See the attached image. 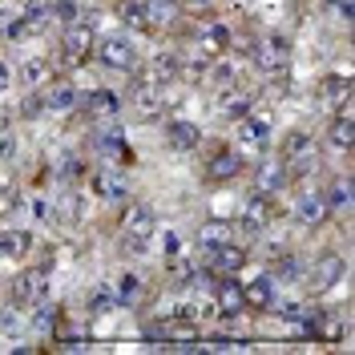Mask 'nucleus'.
Here are the masks:
<instances>
[{
  "mask_svg": "<svg viewBox=\"0 0 355 355\" xmlns=\"http://www.w3.org/2000/svg\"><path fill=\"white\" fill-rule=\"evenodd\" d=\"M117 4H125V0H117Z\"/></svg>",
  "mask_w": 355,
  "mask_h": 355,
  "instance_id": "nucleus-41",
  "label": "nucleus"
},
{
  "mask_svg": "<svg viewBox=\"0 0 355 355\" xmlns=\"http://www.w3.org/2000/svg\"><path fill=\"white\" fill-rule=\"evenodd\" d=\"M166 141H170L174 150H198L202 146V130L194 125V121H182V117H178V121L166 125Z\"/></svg>",
  "mask_w": 355,
  "mask_h": 355,
  "instance_id": "nucleus-17",
  "label": "nucleus"
},
{
  "mask_svg": "<svg viewBox=\"0 0 355 355\" xmlns=\"http://www.w3.org/2000/svg\"><path fill=\"white\" fill-rule=\"evenodd\" d=\"M295 218L303 222L307 230H315V226H323V222L331 218V206H327V194H323V190H303V194L295 198Z\"/></svg>",
  "mask_w": 355,
  "mask_h": 355,
  "instance_id": "nucleus-6",
  "label": "nucleus"
},
{
  "mask_svg": "<svg viewBox=\"0 0 355 355\" xmlns=\"http://www.w3.org/2000/svg\"><path fill=\"white\" fill-rule=\"evenodd\" d=\"M21 331H24V311L8 303V307L0 311V335H4V339H12V335H21Z\"/></svg>",
  "mask_w": 355,
  "mask_h": 355,
  "instance_id": "nucleus-31",
  "label": "nucleus"
},
{
  "mask_svg": "<svg viewBox=\"0 0 355 355\" xmlns=\"http://www.w3.org/2000/svg\"><path fill=\"white\" fill-rule=\"evenodd\" d=\"M206 174L214 178V182H226V178H239L243 174V157L230 154V150H222V154H214V162H210V170Z\"/></svg>",
  "mask_w": 355,
  "mask_h": 355,
  "instance_id": "nucleus-20",
  "label": "nucleus"
},
{
  "mask_svg": "<svg viewBox=\"0 0 355 355\" xmlns=\"http://www.w3.org/2000/svg\"><path fill=\"white\" fill-rule=\"evenodd\" d=\"M8 81H12V77H8V65L0 61V97H4V89H8Z\"/></svg>",
  "mask_w": 355,
  "mask_h": 355,
  "instance_id": "nucleus-39",
  "label": "nucleus"
},
{
  "mask_svg": "<svg viewBox=\"0 0 355 355\" xmlns=\"http://www.w3.org/2000/svg\"><path fill=\"white\" fill-rule=\"evenodd\" d=\"M81 110V89L61 81V85L49 89V97H44V113H53V117H65V113Z\"/></svg>",
  "mask_w": 355,
  "mask_h": 355,
  "instance_id": "nucleus-12",
  "label": "nucleus"
},
{
  "mask_svg": "<svg viewBox=\"0 0 355 355\" xmlns=\"http://www.w3.org/2000/svg\"><path fill=\"white\" fill-rule=\"evenodd\" d=\"M117 307H130V303H137L141 299V291H146V283L137 279V275H121V283H117Z\"/></svg>",
  "mask_w": 355,
  "mask_h": 355,
  "instance_id": "nucleus-28",
  "label": "nucleus"
},
{
  "mask_svg": "<svg viewBox=\"0 0 355 355\" xmlns=\"http://www.w3.org/2000/svg\"><path fill=\"white\" fill-rule=\"evenodd\" d=\"M311 133L307 130H291L287 137H283V162H295L299 154H311Z\"/></svg>",
  "mask_w": 355,
  "mask_h": 355,
  "instance_id": "nucleus-26",
  "label": "nucleus"
},
{
  "mask_svg": "<svg viewBox=\"0 0 355 355\" xmlns=\"http://www.w3.org/2000/svg\"><path fill=\"white\" fill-rule=\"evenodd\" d=\"M287 174H291L287 162H263L254 178H259V190H263V194H275V190H283V186H287Z\"/></svg>",
  "mask_w": 355,
  "mask_h": 355,
  "instance_id": "nucleus-19",
  "label": "nucleus"
},
{
  "mask_svg": "<svg viewBox=\"0 0 355 355\" xmlns=\"http://www.w3.org/2000/svg\"><path fill=\"white\" fill-rule=\"evenodd\" d=\"M28 250H33V230H24V226L21 230H4V239H0V270L28 259Z\"/></svg>",
  "mask_w": 355,
  "mask_h": 355,
  "instance_id": "nucleus-10",
  "label": "nucleus"
},
{
  "mask_svg": "<svg viewBox=\"0 0 355 355\" xmlns=\"http://www.w3.org/2000/svg\"><path fill=\"white\" fill-rule=\"evenodd\" d=\"M352 141H355L352 113H339V121H335L331 130H327V146H335V150H352Z\"/></svg>",
  "mask_w": 355,
  "mask_h": 355,
  "instance_id": "nucleus-25",
  "label": "nucleus"
},
{
  "mask_svg": "<svg viewBox=\"0 0 355 355\" xmlns=\"http://www.w3.org/2000/svg\"><path fill=\"white\" fill-rule=\"evenodd\" d=\"M117 307V291L113 287H93L89 291V315H105Z\"/></svg>",
  "mask_w": 355,
  "mask_h": 355,
  "instance_id": "nucleus-29",
  "label": "nucleus"
},
{
  "mask_svg": "<svg viewBox=\"0 0 355 355\" xmlns=\"http://www.w3.org/2000/svg\"><path fill=\"white\" fill-rule=\"evenodd\" d=\"M53 4H57V0H24V21L28 24H44L49 21V12H53Z\"/></svg>",
  "mask_w": 355,
  "mask_h": 355,
  "instance_id": "nucleus-32",
  "label": "nucleus"
},
{
  "mask_svg": "<svg viewBox=\"0 0 355 355\" xmlns=\"http://www.w3.org/2000/svg\"><path fill=\"white\" fill-rule=\"evenodd\" d=\"M12 307L21 311H33L37 303H44L49 299V275L44 270H21L17 279H12Z\"/></svg>",
  "mask_w": 355,
  "mask_h": 355,
  "instance_id": "nucleus-3",
  "label": "nucleus"
},
{
  "mask_svg": "<svg viewBox=\"0 0 355 355\" xmlns=\"http://www.w3.org/2000/svg\"><path fill=\"white\" fill-rule=\"evenodd\" d=\"M275 299H279V283H275V279H254L250 287H243V307L270 311L275 307Z\"/></svg>",
  "mask_w": 355,
  "mask_h": 355,
  "instance_id": "nucleus-16",
  "label": "nucleus"
},
{
  "mask_svg": "<svg viewBox=\"0 0 355 355\" xmlns=\"http://www.w3.org/2000/svg\"><path fill=\"white\" fill-rule=\"evenodd\" d=\"M81 105H85L93 117H101V121H110L121 113V101H117V93L113 89H89L85 97H81Z\"/></svg>",
  "mask_w": 355,
  "mask_h": 355,
  "instance_id": "nucleus-15",
  "label": "nucleus"
},
{
  "mask_svg": "<svg viewBox=\"0 0 355 355\" xmlns=\"http://www.w3.org/2000/svg\"><path fill=\"white\" fill-rule=\"evenodd\" d=\"M266 141H270V117L266 113H246L239 117V146L243 150H266Z\"/></svg>",
  "mask_w": 355,
  "mask_h": 355,
  "instance_id": "nucleus-8",
  "label": "nucleus"
},
{
  "mask_svg": "<svg viewBox=\"0 0 355 355\" xmlns=\"http://www.w3.org/2000/svg\"><path fill=\"white\" fill-rule=\"evenodd\" d=\"M41 113H44V97H33V93H28L24 105H21V117H41Z\"/></svg>",
  "mask_w": 355,
  "mask_h": 355,
  "instance_id": "nucleus-36",
  "label": "nucleus"
},
{
  "mask_svg": "<svg viewBox=\"0 0 355 355\" xmlns=\"http://www.w3.org/2000/svg\"><path fill=\"white\" fill-rule=\"evenodd\" d=\"M194 8H214V0H190Z\"/></svg>",
  "mask_w": 355,
  "mask_h": 355,
  "instance_id": "nucleus-40",
  "label": "nucleus"
},
{
  "mask_svg": "<svg viewBox=\"0 0 355 355\" xmlns=\"http://www.w3.org/2000/svg\"><path fill=\"white\" fill-rule=\"evenodd\" d=\"M250 110H254V97H250V93H239V89H222L218 105H214V113H218L222 121H239V117H246Z\"/></svg>",
  "mask_w": 355,
  "mask_h": 355,
  "instance_id": "nucleus-14",
  "label": "nucleus"
},
{
  "mask_svg": "<svg viewBox=\"0 0 355 355\" xmlns=\"http://www.w3.org/2000/svg\"><path fill=\"white\" fill-rule=\"evenodd\" d=\"M162 250H166L170 259H174L178 250H182V243H178V234H174V230H162Z\"/></svg>",
  "mask_w": 355,
  "mask_h": 355,
  "instance_id": "nucleus-37",
  "label": "nucleus"
},
{
  "mask_svg": "<svg viewBox=\"0 0 355 355\" xmlns=\"http://www.w3.org/2000/svg\"><path fill=\"white\" fill-rule=\"evenodd\" d=\"M315 287H335L339 279H343V259H335V254H327V259H319L315 263Z\"/></svg>",
  "mask_w": 355,
  "mask_h": 355,
  "instance_id": "nucleus-23",
  "label": "nucleus"
},
{
  "mask_svg": "<svg viewBox=\"0 0 355 355\" xmlns=\"http://www.w3.org/2000/svg\"><path fill=\"white\" fill-rule=\"evenodd\" d=\"M61 53H65L69 65H81L89 53H93V33H89L85 24H69L65 41H61Z\"/></svg>",
  "mask_w": 355,
  "mask_h": 355,
  "instance_id": "nucleus-11",
  "label": "nucleus"
},
{
  "mask_svg": "<svg viewBox=\"0 0 355 355\" xmlns=\"http://www.w3.org/2000/svg\"><path fill=\"white\" fill-rule=\"evenodd\" d=\"M157 234V218L150 206H133L130 214H125V226H121V246L133 250V254H146L150 243H154Z\"/></svg>",
  "mask_w": 355,
  "mask_h": 355,
  "instance_id": "nucleus-2",
  "label": "nucleus"
},
{
  "mask_svg": "<svg viewBox=\"0 0 355 355\" xmlns=\"http://www.w3.org/2000/svg\"><path fill=\"white\" fill-rule=\"evenodd\" d=\"M327 206H339V210H347V206H352V182H347V178H339V182H335L331 190H327Z\"/></svg>",
  "mask_w": 355,
  "mask_h": 355,
  "instance_id": "nucleus-33",
  "label": "nucleus"
},
{
  "mask_svg": "<svg viewBox=\"0 0 355 355\" xmlns=\"http://www.w3.org/2000/svg\"><path fill=\"white\" fill-rule=\"evenodd\" d=\"M214 85H222V89L234 85V69H230V65H218V73H214Z\"/></svg>",
  "mask_w": 355,
  "mask_h": 355,
  "instance_id": "nucleus-38",
  "label": "nucleus"
},
{
  "mask_svg": "<svg viewBox=\"0 0 355 355\" xmlns=\"http://www.w3.org/2000/svg\"><path fill=\"white\" fill-rule=\"evenodd\" d=\"M279 263H283V266L270 275L275 283H295V279H303V275H307V259H299V254H287V259H279Z\"/></svg>",
  "mask_w": 355,
  "mask_h": 355,
  "instance_id": "nucleus-27",
  "label": "nucleus"
},
{
  "mask_svg": "<svg viewBox=\"0 0 355 355\" xmlns=\"http://www.w3.org/2000/svg\"><path fill=\"white\" fill-rule=\"evenodd\" d=\"M28 214H33L37 222H53L57 218V214H53V202L44 198V194H33V198H28Z\"/></svg>",
  "mask_w": 355,
  "mask_h": 355,
  "instance_id": "nucleus-34",
  "label": "nucleus"
},
{
  "mask_svg": "<svg viewBox=\"0 0 355 355\" xmlns=\"http://www.w3.org/2000/svg\"><path fill=\"white\" fill-rule=\"evenodd\" d=\"M44 77H49V61H44V57H28V61L21 65V81L28 89H37Z\"/></svg>",
  "mask_w": 355,
  "mask_h": 355,
  "instance_id": "nucleus-30",
  "label": "nucleus"
},
{
  "mask_svg": "<svg viewBox=\"0 0 355 355\" xmlns=\"http://www.w3.org/2000/svg\"><path fill=\"white\" fill-rule=\"evenodd\" d=\"M93 194L97 202H105V206H121V202L130 198V182L117 174V170H93Z\"/></svg>",
  "mask_w": 355,
  "mask_h": 355,
  "instance_id": "nucleus-7",
  "label": "nucleus"
},
{
  "mask_svg": "<svg viewBox=\"0 0 355 355\" xmlns=\"http://www.w3.org/2000/svg\"><path fill=\"white\" fill-rule=\"evenodd\" d=\"M250 57H254V65L263 69V73H283L291 61V44L279 33H266V37H259V41L250 44Z\"/></svg>",
  "mask_w": 355,
  "mask_h": 355,
  "instance_id": "nucleus-4",
  "label": "nucleus"
},
{
  "mask_svg": "<svg viewBox=\"0 0 355 355\" xmlns=\"http://www.w3.org/2000/svg\"><path fill=\"white\" fill-rule=\"evenodd\" d=\"M17 157V133H0V162Z\"/></svg>",
  "mask_w": 355,
  "mask_h": 355,
  "instance_id": "nucleus-35",
  "label": "nucleus"
},
{
  "mask_svg": "<svg viewBox=\"0 0 355 355\" xmlns=\"http://www.w3.org/2000/svg\"><path fill=\"white\" fill-rule=\"evenodd\" d=\"M130 105L137 117H157V113L166 110V85H157V81H137L130 89Z\"/></svg>",
  "mask_w": 355,
  "mask_h": 355,
  "instance_id": "nucleus-5",
  "label": "nucleus"
},
{
  "mask_svg": "<svg viewBox=\"0 0 355 355\" xmlns=\"http://www.w3.org/2000/svg\"><path fill=\"white\" fill-rule=\"evenodd\" d=\"M234 239V226L226 218H210L198 226V234H194V243H198V250H206V254H214L222 243H230Z\"/></svg>",
  "mask_w": 355,
  "mask_h": 355,
  "instance_id": "nucleus-13",
  "label": "nucleus"
},
{
  "mask_svg": "<svg viewBox=\"0 0 355 355\" xmlns=\"http://www.w3.org/2000/svg\"><path fill=\"white\" fill-rule=\"evenodd\" d=\"M93 57H97L101 69H113V73H130L137 65V49L125 33H110V37L93 41Z\"/></svg>",
  "mask_w": 355,
  "mask_h": 355,
  "instance_id": "nucleus-1",
  "label": "nucleus"
},
{
  "mask_svg": "<svg viewBox=\"0 0 355 355\" xmlns=\"http://www.w3.org/2000/svg\"><path fill=\"white\" fill-rule=\"evenodd\" d=\"M178 69H182V61H178L174 53H162V57H154V65L146 69V81H157V85H166V81H174Z\"/></svg>",
  "mask_w": 355,
  "mask_h": 355,
  "instance_id": "nucleus-21",
  "label": "nucleus"
},
{
  "mask_svg": "<svg viewBox=\"0 0 355 355\" xmlns=\"http://www.w3.org/2000/svg\"><path fill=\"white\" fill-rule=\"evenodd\" d=\"M210 259H214V266H218L222 275H234V270L246 263V250H243V246H234V243H222Z\"/></svg>",
  "mask_w": 355,
  "mask_h": 355,
  "instance_id": "nucleus-22",
  "label": "nucleus"
},
{
  "mask_svg": "<svg viewBox=\"0 0 355 355\" xmlns=\"http://www.w3.org/2000/svg\"><path fill=\"white\" fill-rule=\"evenodd\" d=\"M266 218H270V202H266V194H250V198L243 202V218H239V230H243V234H250V239H263Z\"/></svg>",
  "mask_w": 355,
  "mask_h": 355,
  "instance_id": "nucleus-9",
  "label": "nucleus"
},
{
  "mask_svg": "<svg viewBox=\"0 0 355 355\" xmlns=\"http://www.w3.org/2000/svg\"><path fill=\"white\" fill-rule=\"evenodd\" d=\"M141 12L150 28H166L178 21V0H141Z\"/></svg>",
  "mask_w": 355,
  "mask_h": 355,
  "instance_id": "nucleus-18",
  "label": "nucleus"
},
{
  "mask_svg": "<svg viewBox=\"0 0 355 355\" xmlns=\"http://www.w3.org/2000/svg\"><path fill=\"white\" fill-rule=\"evenodd\" d=\"M202 53H222V49H230V24H206V33H202Z\"/></svg>",
  "mask_w": 355,
  "mask_h": 355,
  "instance_id": "nucleus-24",
  "label": "nucleus"
}]
</instances>
